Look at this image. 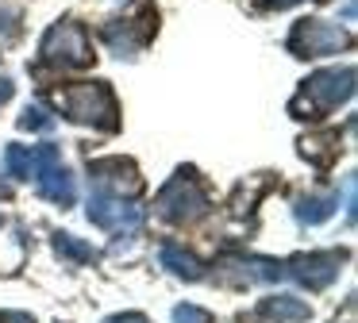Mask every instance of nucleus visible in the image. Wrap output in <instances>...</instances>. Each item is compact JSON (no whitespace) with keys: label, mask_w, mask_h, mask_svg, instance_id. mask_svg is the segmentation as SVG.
<instances>
[{"label":"nucleus","mask_w":358,"mask_h":323,"mask_svg":"<svg viewBox=\"0 0 358 323\" xmlns=\"http://www.w3.org/2000/svg\"><path fill=\"white\" fill-rule=\"evenodd\" d=\"M155 208H158V215L170 220V223H193L208 212V192L196 181L193 169H178V173L170 177V185L158 192Z\"/></svg>","instance_id":"7ed1b4c3"},{"label":"nucleus","mask_w":358,"mask_h":323,"mask_svg":"<svg viewBox=\"0 0 358 323\" xmlns=\"http://www.w3.org/2000/svg\"><path fill=\"white\" fill-rule=\"evenodd\" d=\"M20 127H24V131H47V127H55V120H50L43 108H24V115H20Z\"/></svg>","instance_id":"f3484780"},{"label":"nucleus","mask_w":358,"mask_h":323,"mask_svg":"<svg viewBox=\"0 0 358 323\" xmlns=\"http://www.w3.org/2000/svg\"><path fill=\"white\" fill-rule=\"evenodd\" d=\"M4 169H8V177H16V181H31V169H35V146H20V143H12L8 150H4Z\"/></svg>","instance_id":"ddd939ff"},{"label":"nucleus","mask_w":358,"mask_h":323,"mask_svg":"<svg viewBox=\"0 0 358 323\" xmlns=\"http://www.w3.org/2000/svg\"><path fill=\"white\" fill-rule=\"evenodd\" d=\"M43 62L55 69H85L93 66V46H89V35L78 27L73 20H62L43 35L39 46Z\"/></svg>","instance_id":"20e7f679"},{"label":"nucleus","mask_w":358,"mask_h":323,"mask_svg":"<svg viewBox=\"0 0 358 323\" xmlns=\"http://www.w3.org/2000/svg\"><path fill=\"white\" fill-rule=\"evenodd\" d=\"M335 204H339V196H304L301 204H296V220L301 223H324L327 215L335 212Z\"/></svg>","instance_id":"4468645a"},{"label":"nucleus","mask_w":358,"mask_h":323,"mask_svg":"<svg viewBox=\"0 0 358 323\" xmlns=\"http://www.w3.org/2000/svg\"><path fill=\"white\" fill-rule=\"evenodd\" d=\"M301 154L312 162H320V166H327V162L339 154V135H316V138H304L301 143Z\"/></svg>","instance_id":"2eb2a0df"},{"label":"nucleus","mask_w":358,"mask_h":323,"mask_svg":"<svg viewBox=\"0 0 358 323\" xmlns=\"http://www.w3.org/2000/svg\"><path fill=\"white\" fill-rule=\"evenodd\" d=\"M350 92H355V69L343 66V69H320L304 81V89L293 96V115L301 120H316L320 112H331V108L347 104Z\"/></svg>","instance_id":"f257e3e1"},{"label":"nucleus","mask_w":358,"mask_h":323,"mask_svg":"<svg viewBox=\"0 0 358 323\" xmlns=\"http://www.w3.org/2000/svg\"><path fill=\"white\" fill-rule=\"evenodd\" d=\"M0 323H35L27 312H0Z\"/></svg>","instance_id":"6ab92c4d"},{"label":"nucleus","mask_w":358,"mask_h":323,"mask_svg":"<svg viewBox=\"0 0 358 323\" xmlns=\"http://www.w3.org/2000/svg\"><path fill=\"white\" fill-rule=\"evenodd\" d=\"M158 258H162V266L170 269L173 277H185V281H201V277H204L201 258H196L193 250H185V246H178V243H166Z\"/></svg>","instance_id":"9d476101"},{"label":"nucleus","mask_w":358,"mask_h":323,"mask_svg":"<svg viewBox=\"0 0 358 323\" xmlns=\"http://www.w3.org/2000/svg\"><path fill=\"white\" fill-rule=\"evenodd\" d=\"M150 31H155V15L150 12L143 15V20H116V23L104 27V43H108L120 58H135V50L150 38Z\"/></svg>","instance_id":"1a4fd4ad"},{"label":"nucleus","mask_w":358,"mask_h":323,"mask_svg":"<svg viewBox=\"0 0 358 323\" xmlns=\"http://www.w3.org/2000/svg\"><path fill=\"white\" fill-rule=\"evenodd\" d=\"M8 96H12V81H0V104H4Z\"/></svg>","instance_id":"4be33fe9"},{"label":"nucleus","mask_w":358,"mask_h":323,"mask_svg":"<svg viewBox=\"0 0 358 323\" xmlns=\"http://www.w3.org/2000/svg\"><path fill=\"white\" fill-rule=\"evenodd\" d=\"M89 177H93L96 192H108V196H135V192L143 189L139 169H135V162H127V158L89 162Z\"/></svg>","instance_id":"6e6552de"},{"label":"nucleus","mask_w":358,"mask_h":323,"mask_svg":"<svg viewBox=\"0 0 358 323\" xmlns=\"http://www.w3.org/2000/svg\"><path fill=\"white\" fill-rule=\"evenodd\" d=\"M89 220H93L96 227L112 231V235H124V238H131L135 231L143 227L139 208H131L124 196H108V192H93V196H89Z\"/></svg>","instance_id":"423d86ee"},{"label":"nucleus","mask_w":358,"mask_h":323,"mask_svg":"<svg viewBox=\"0 0 358 323\" xmlns=\"http://www.w3.org/2000/svg\"><path fill=\"white\" fill-rule=\"evenodd\" d=\"M227 266L239 269V281H278V277H285V266L273 258H227Z\"/></svg>","instance_id":"f8f14e48"},{"label":"nucleus","mask_w":358,"mask_h":323,"mask_svg":"<svg viewBox=\"0 0 358 323\" xmlns=\"http://www.w3.org/2000/svg\"><path fill=\"white\" fill-rule=\"evenodd\" d=\"M258 315L262 320H278V323H301V320H308V304L296 296H266L258 304Z\"/></svg>","instance_id":"9b49d317"},{"label":"nucleus","mask_w":358,"mask_h":323,"mask_svg":"<svg viewBox=\"0 0 358 323\" xmlns=\"http://www.w3.org/2000/svg\"><path fill=\"white\" fill-rule=\"evenodd\" d=\"M270 4H278V8H289V4H296V0H270Z\"/></svg>","instance_id":"5701e85b"},{"label":"nucleus","mask_w":358,"mask_h":323,"mask_svg":"<svg viewBox=\"0 0 358 323\" xmlns=\"http://www.w3.org/2000/svg\"><path fill=\"white\" fill-rule=\"evenodd\" d=\"M8 196H12V185L4 181V173H0V200H8Z\"/></svg>","instance_id":"412c9836"},{"label":"nucleus","mask_w":358,"mask_h":323,"mask_svg":"<svg viewBox=\"0 0 358 323\" xmlns=\"http://www.w3.org/2000/svg\"><path fill=\"white\" fill-rule=\"evenodd\" d=\"M173 323H212V315L196 304H178L173 308Z\"/></svg>","instance_id":"a211bd4d"},{"label":"nucleus","mask_w":358,"mask_h":323,"mask_svg":"<svg viewBox=\"0 0 358 323\" xmlns=\"http://www.w3.org/2000/svg\"><path fill=\"white\" fill-rule=\"evenodd\" d=\"M58 108L78 123H93L101 131H116L120 127V108L116 96L104 81H85V85H70L58 92Z\"/></svg>","instance_id":"f03ea898"},{"label":"nucleus","mask_w":358,"mask_h":323,"mask_svg":"<svg viewBox=\"0 0 358 323\" xmlns=\"http://www.w3.org/2000/svg\"><path fill=\"white\" fill-rule=\"evenodd\" d=\"M55 250L62 254V258H70V261H93V258H96V250H93V246L78 243L73 235H62V231L55 235Z\"/></svg>","instance_id":"dca6fc26"},{"label":"nucleus","mask_w":358,"mask_h":323,"mask_svg":"<svg viewBox=\"0 0 358 323\" xmlns=\"http://www.w3.org/2000/svg\"><path fill=\"white\" fill-rule=\"evenodd\" d=\"M343 46H350V35L324 20H301L289 31V50L296 58H324V54H339Z\"/></svg>","instance_id":"39448f33"},{"label":"nucleus","mask_w":358,"mask_h":323,"mask_svg":"<svg viewBox=\"0 0 358 323\" xmlns=\"http://www.w3.org/2000/svg\"><path fill=\"white\" fill-rule=\"evenodd\" d=\"M108 323H150L147 315H139V312H124V315H112Z\"/></svg>","instance_id":"aec40b11"},{"label":"nucleus","mask_w":358,"mask_h":323,"mask_svg":"<svg viewBox=\"0 0 358 323\" xmlns=\"http://www.w3.org/2000/svg\"><path fill=\"white\" fill-rule=\"evenodd\" d=\"M339 266H343L339 250H316V254H296V258H289L285 273L293 277V281H301L304 289L320 292L339 277Z\"/></svg>","instance_id":"0eeeda50"}]
</instances>
